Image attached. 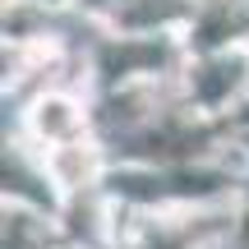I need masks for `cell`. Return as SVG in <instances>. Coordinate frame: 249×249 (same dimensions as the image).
Instances as JSON below:
<instances>
[{
    "label": "cell",
    "mask_w": 249,
    "mask_h": 249,
    "mask_svg": "<svg viewBox=\"0 0 249 249\" xmlns=\"http://www.w3.org/2000/svg\"><path fill=\"white\" fill-rule=\"evenodd\" d=\"M213 74H217V79H208V83H203V92H208V97H213L222 83H235V65H217Z\"/></svg>",
    "instance_id": "cell-1"
}]
</instances>
